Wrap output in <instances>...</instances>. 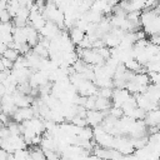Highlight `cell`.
I'll return each instance as SVG.
<instances>
[{
  "label": "cell",
  "mask_w": 160,
  "mask_h": 160,
  "mask_svg": "<svg viewBox=\"0 0 160 160\" xmlns=\"http://www.w3.org/2000/svg\"><path fill=\"white\" fill-rule=\"evenodd\" d=\"M140 26L146 35H155L160 31V16L159 5L150 10H141L140 14Z\"/></svg>",
  "instance_id": "6da1fadb"
},
{
  "label": "cell",
  "mask_w": 160,
  "mask_h": 160,
  "mask_svg": "<svg viewBox=\"0 0 160 160\" xmlns=\"http://www.w3.org/2000/svg\"><path fill=\"white\" fill-rule=\"evenodd\" d=\"M108 115V111H99V110H86L85 120L88 122V126L94 128L102 122L104 118Z\"/></svg>",
  "instance_id": "7a4b0ae2"
},
{
  "label": "cell",
  "mask_w": 160,
  "mask_h": 160,
  "mask_svg": "<svg viewBox=\"0 0 160 160\" xmlns=\"http://www.w3.org/2000/svg\"><path fill=\"white\" fill-rule=\"evenodd\" d=\"M131 98V94L126 89H112L111 94V105L120 108L125 101H128Z\"/></svg>",
  "instance_id": "3957f363"
},
{
  "label": "cell",
  "mask_w": 160,
  "mask_h": 160,
  "mask_svg": "<svg viewBox=\"0 0 160 160\" xmlns=\"http://www.w3.org/2000/svg\"><path fill=\"white\" fill-rule=\"evenodd\" d=\"M31 118H34V110L31 106H26V108H18L15 110V112L11 115L12 121L20 124L24 122L26 120H30Z\"/></svg>",
  "instance_id": "277c9868"
},
{
  "label": "cell",
  "mask_w": 160,
  "mask_h": 160,
  "mask_svg": "<svg viewBox=\"0 0 160 160\" xmlns=\"http://www.w3.org/2000/svg\"><path fill=\"white\" fill-rule=\"evenodd\" d=\"M142 121L145 122V125H146L148 128L159 126V121H160V111H159V109L148 111Z\"/></svg>",
  "instance_id": "5b68a950"
},
{
  "label": "cell",
  "mask_w": 160,
  "mask_h": 160,
  "mask_svg": "<svg viewBox=\"0 0 160 160\" xmlns=\"http://www.w3.org/2000/svg\"><path fill=\"white\" fill-rule=\"evenodd\" d=\"M69 39H70V41L75 45V46H78L79 45V42L84 39V36H85V31H82V30H80L79 28H71L70 30H69Z\"/></svg>",
  "instance_id": "8992f818"
},
{
  "label": "cell",
  "mask_w": 160,
  "mask_h": 160,
  "mask_svg": "<svg viewBox=\"0 0 160 160\" xmlns=\"http://www.w3.org/2000/svg\"><path fill=\"white\" fill-rule=\"evenodd\" d=\"M110 108H111V100L110 99H105V98H101V96L96 95V99H95V110L108 111Z\"/></svg>",
  "instance_id": "52a82bcc"
},
{
  "label": "cell",
  "mask_w": 160,
  "mask_h": 160,
  "mask_svg": "<svg viewBox=\"0 0 160 160\" xmlns=\"http://www.w3.org/2000/svg\"><path fill=\"white\" fill-rule=\"evenodd\" d=\"M76 138L79 140H84V141H90L92 140V128L90 126H84V128H80Z\"/></svg>",
  "instance_id": "ba28073f"
},
{
  "label": "cell",
  "mask_w": 160,
  "mask_h": 160,
  "mask_svg": "<svg viewBox=\"0 0 160 160\" xmlns=\"http://www.w3.org/2000/svg\"><path fill=\"white\" fill-rule=\"evenodd\" d=\"M19 52L16 51V50H14V49H10V48H6V50L2 52V58H5V59H8V60H10V61H15L18 58H19Z\"/></svg>",
  "instance_id": "9c48e42d"
},
{
  "label": "cell",
  "mask_w": 160,
  "mask_h": 160,
  "mask_svg": "<svg viewBox=\"0 0 160 160\" xmlns=\"http://www.w3.org/2000/svg\"><path fill=\"white\" fill-rule=\"evenodd\" d=\"M108 115H110V116H112L115 119H120L124 115V112H122L121 108H118V106H112L111 105V108L108 110Z\"/></svg>",
  "instance_id": "30bf717a"
},
{
  "label": "cell",
  "mask_w": 160,
  "mask_h": 160,
  "mask_svg": "<svg viewBox=\"0 0 160 160\" xmlns=\"http://www.w3.org/2000/svg\"><path fill=\"white\" fill-rule=\"evenodd\" d=\"M70 122L72 124V125H75V126H78V128H84V126H88V122H86V120L85 119H82V118H79V116H74L71 120H70Z\"/></svg>",
  "instance_id": "8fae6325"
},
{
  "label": "cell",
  "mask_w": 160,
  "mask_h": 160,
  "mask_svg": "<svg viewBox=\"0 0 160 160\" xmlns=\"http://www.w3.org/2000/svg\"><path fill=\"white\" fill-rule=\"evenodd\" d=\"M45 159L46 160H60V155L58 151H52V150H45L44 151Z\"/></svg>",
  "instance_id": "7c38bea8"
},
{
  "label": "cell",
  "mask_w": 160,
  "mask_h": 160,
  "mask_svg": "<svg viewBox=\"0 0 160 160\" xmlns=\"http://www.w3.org/2000/svg\"><path fill=\"white\" fill-rule=\"evenodd\" d=\"M111 94H112V89L104 88V89H99L96 95H99L101 98H105V99H111Z\"/></svg>",
  "instance_id": "4fadbf2b"
},
{
  "label": "cell",
  "mask_w": 160,
  "mask_h": 160,
  "mask_svg": "<svg viewBox=\"0 0 160 160\" xmlns=\"http://www.w3.org/2000/svg\"><path fill=\"white\" fill-rule=\"evenodd\" d=\"M149 42H150V44H152V45L159 46V44H160V35H159V34L151 35V36H150V40H149Z\"/></svg>",
  "instance_id": "5bb4252c"
},
{
  "label": "cell",
  "mask_w": 160,
  "mask_h": 160,
  "mask_svg": "<svg viewBox=\"0 0 160 160\" xmlns=\"http://www.w3.org/2000/svg\"><path fill=\"white\" fill-rule=\"evenodd\" d=\"M0 149H1V148H0Z\"/></svg>",
  "instance_id": "9a60e30c"
}]
</instances>
